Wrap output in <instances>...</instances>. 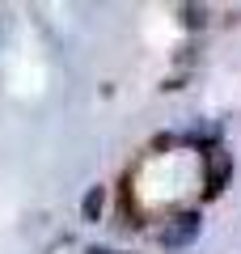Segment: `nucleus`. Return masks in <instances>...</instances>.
Returning a JSON list of instances; mask_svg holds the SVG:
<instances>
[{
	"instance_id": "nucleus-3",
	"label": "nucleus",
	"mask_w": 241,
	"mask_h": 254,
	"mask_svg": "<svg viewBox=\"0 0 241 254\" xmlns=\"http://www.w3.org/2000/svg\"><path fill=\"white\" fill-rule=\"evenodd\" d=\"M85 254H123V250H106V246H89Z\"/></svg>"
},
{
	"instance_id": "nucleus-2",
	"label": "nucleus",
	"mask_w": 241,
	"mask_h": 254,
	"mask_svg": "<svg viewBox=\"0 0 241 254\" xmlns=\"http://www.w3.org/2000/svg\"><path fill=\"white\" fill-rule=\"evenodd\" d=\"M98 212H102V190L93 187V190H89V199H85V220H98Z\"/></svg>"
},
{
	"instance_id": "nucleus-1",
	"label": "nucleus",
	"mask_w": 241,
	"mask_h": 254,
	"mask_svg": "<svg viewBox=\"0 0 241 254\" xmlns=\"http://www.w3.org/2000/svg\"><path fill=\"white\" fill-rule=\"evenodd\" d=\"M195 237H199V212H178L170 225L161 229V246H165V250H182V246H190Z\"/></svg>"
}]
</instances>
